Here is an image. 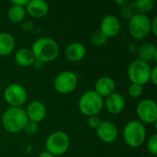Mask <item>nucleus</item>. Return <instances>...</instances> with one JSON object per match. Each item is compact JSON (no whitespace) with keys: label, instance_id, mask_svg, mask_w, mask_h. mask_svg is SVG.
I'll list each match as a JSON object with an SVG mask.
<instances>
[{"label":"nucleus","instance_id":"f257e3e1","mask_svg":"<svg viewBox=\"0 0 157 157\" xmlns=\"http://www.w3.org/2000/svg\"><path fill=\"white\" fill-rule=\"evenodd\" d=\"M31 52L38 60L43 63L54 61L59 55V46L57 42L49 37H41L36 40L31 47Z\"/></svg>","mask_w":157,"mask_h":157},{"label":"nucleus","instance_id":"f03ea898","mask_svg":"<svg viewBox=\"0 0 157 157\" xmlns=\"http://www.w3.org/2000/svg\"><path fill=\"white\" fill-rule=\"evenodd\" d=\"M28 117L23 108L7 109L2 118V123L6 131L10 133H17L23 131L28 122Z\"/></svg>","mask_w":157,"mask_h":157},{"label":"nucleus","instance_id":"7ed1b4c3","mask_svg":"<svg viewBox=\"0 0 157 157\" xmlns=\"http://www.w3.org/2000/svg\"><path fill=\"white\" fill-rule=\"evenodd\" d=\"M78 107L81 113L85 116H98L103 109L104 99L94 90H88L79 98Z\"/></svg>","mask_w":157,"mask_h":157},{"label":"nucleus","instance_id":"20e7f679","mask_svg":"<svg viewBox=\"0 0 157 157\" xmlns=\"http://www.w3.org/2000/svg\"><path fill=\"white\" fill-rule=\"evenodd\" d=\"M146 138V129L144 125L138 121L128 122L123 129L124 142L132 148L141 146Z\"/></svg>","mask_w":157,"mask_h":157},{"label":"nucleus","instance_id":"39448f33","mask_svg":"<svg viewBox=\"0 0 157 157\" xmlns=\"http://www.w3.org/2000/svg\"><path fill=\"white\" fill-rule=\"evenodd\" d=\"M128 28L135 40H144L151 34V18L147 15L135 14L129 20Z\"/></svg>","mask_w":157,"mask_h":157},{"label":"nucleus","instance_id":"423d86ee","mask_svg":"<svg viewBox=\"0 0 157 157\" xmlns=\"http://www.w3.org/2000/svg\"><path fill=\"white\" fill-rule=\"evenodd\" d=\"M151 66L148 63L140 59L132 62L128 67V76L132 84L143 86L150 81Z\"/></svg>","mask_w":157,"mask_h":157},{"label":"nucleus","instance_id":"0eeeda50","mask_svg":"<svg viewBox=\"0 0 157 157\" xmlns=\"http://www.w3.org/2000/svg\"><path fill=\"white\" fill-rule=\"evenodd\" d=\"M70 146V139L63 132H52L46 140V151L54 156H59L67 152Z\"/></svg>","mask_w":157,"mask_h":157},{"label":"nucleus","instance_id":"6e6552de","mask_svg":"<svg viewBox=\"0 0 157 157\" xmlns=\"http://www.w3.org/2000/svg\"><path fill=\"white\" fill-rule=\"evenodd\" d=\"M27 90L19 84H11L4 91V98L12 108H21L27 100Z\"/></svg>","mask_w":157,"mask_h":157},{"label":"nucleus","instance_id":"1a4fd4ad","mask_svg":"<svg viewBox=\"0 0 157 157\" xmlns=\"http://www.w3.org/2000/svg\"><path fill=\"white\" fill-rule=\"evenodd\" d=\"M77 75L72 71H63L58 74L54 79V88L61 94H69L73 92L77 86Z\"/></svg>","mask_w":157,"mask_h":157},{"label":"nucleus","instance_id":"9d476101","mask_svg":"<svg viewBox=\"0 0 157 157\" xmlns=\"http://www.w3.org/2000/svg\"><path fill=\"white\" fill-rule=\"evenodd\" d=\"M137 116L142 123L152 124L157 121V104L153 99H143L136 109Z\"/></svg>","mask_w":157,"mask_h":157},{"label":"nucleus","instance_id":"9b49d317","mask_svg":"<svg viewBox=\"0 0 157 157\" xmlns=\"http://www.w3.org/2000/svg\"><path fill=\"white\" fill-rule=\"evenodd\" d=\"M121 24L118 17L107 15L103 17L100 24V31L109 39L117 36L121 31Z\"/></svg>","mask_w":157,"mask_h":157},{"label":"nucleus","instance_id":"f8f14e48","mask_svg":"<svg viewBox=\"0 0 157 157\" xmlns=\"http://www.w3.org/2000/svg\"><path fill=\"white\" fill-rule=\"evenodd\" d=\"M97 134L103 143L110 144L117 139L119 132L114 123L110 121H101L97 129Z\"/></svg>","mask_w":157,"mask_h":157},{"label":"nucleus","instance_id":"ddd939ff","mask_svg":"<svg viewBox=\"0 0 157 157\" xmlns=\"http://www.w3.org/2000/svg\"><path fill=\"white\" fill-rule=\"evenodd\" d=\"M28 120L36 123L40 122L46 116L47 113V109L45 105L39 101V100H34L32 102H30L27 109H25Z\"/></svg>","mask_w":157,"mask_h":157},{"label":"nucleus","instance_id":"4468645a","mask_svg":"<svg viewBox=\"0 0 157 157\" xmlns=\"http://www.w3.org/2000/svg\"><path fill=\"white\" fill-rule=\"evenodd\" d=\"M26 13L29 16L40 18L45 17L49 12V5L44 0H30L25 6Z\"/></svg>","mask_w":157,"mask_h":157},{"label":"nucleus","instance_id":"2eb2a0df","mask_svg":"<svg viewBox=\"0 0 157 157\" xmlns=\"http://www.w3.org/2000/svg\"><path fill=\"white\" fill-rule=\"evenodd\" d=\"M116 89V83L114 79L109 76H103L100 77L95 84L94 91L98 93L102 98H107L112 93L115 92Z\"/></svg>","mask_w":157,"mask_h":157},{"label":"nucleus","instance_id":"dca6fc26","mask_svg":"<svg viewBox=\"0 0 157 157\" xmlns=\"http://www.w3.org/2000/svg\"><path fill=\"white\" fill-rule=\"evenodd\" d=\"M104 104L109 113L119 114L122 112L125 108V98L121 94L114 92L106 98V102Z\"/></svg>","mask_w":157,"mask_h":157},{"label":"nucleus","instance_id":"f3484780","mask_svg":"<svg viewBox=\"0 0 157 157\" xmlns=\"http://www.w3.org/2000/svg\"><path fill=\"white\" fill-rule=\"evenodd\" d=\"M86 53V47L78 41L71 42L65 49V56L71 62H80L84 59Z\"/></svg>","mask_w":157,"mask_h":157},{"label":"nucleus","instance_id":"a211bd4d","mask_svg":"<svg viewBox=\"0 0 157 157\" xmlns=\"http://www.w3.org/2000/svg\"><path fill=\"white\" fill-rule=\"evenodd\" d=\"M137 52L140 60L148 63L150 62H157V49L155 44L144 43L139 46Z\"/></svg>","mask_w":157,"mask_h":157},{"label":"nucleus","instance_id":"6ab92c4d","mask_svg":"<svg viewBox=\"0 0 157 157\" xmlns=\"http://www.w3.org/2000/svg\"><path fill=\"white\" fill-rule=\"evenodd\" d=\"M15 61L16 63L22 67L31 66L35 61V57L30 49L21 48L17 50L15 53Z\"/></svg>","mask_w":157,"mask_h":157},{"label":"nucleus","instance_id":"aec40b11","mask_svg":"<svg viewBox=\"0 0 157 157\" xmlns=\"http://www.w3.org/2000/svg\"><path fill=\"white\" fill-rule=\"evenodd\" d=\"M15 39L13 35L7 32L0 33V55L6 56L15 49Z\"/></svg>","mask_w":157,"mask_h":157},{"label":"nucleus","instance_id":"412c9836","mask_svg":"<svg viewBox=\"0 0 157 157\" xmlns=\"http://www.w3.org/2000/svg\"><path fill=\"white\" fill-rule=\"evenodd\" d=\"M130 5L134 10L135 14L140 15H147L154 9L155 6L153 0H137L130 2Z\"/></svg>","mask_w":157,"mask_h":157},{"label":"nucleus","instance_id":"4be33fe9","mask_svg":"<svg viewBox=\"0 0 157 157\" xmlns=\"http://www.w3.org/2000/svg\"><path fill=\"white\" fill-rule=\"evenodd\" d=\"M25 16H26V9L25 7L22 6L12 5L7 11V17L12 23L21 22L25 18Z\"/></svg>","mask_w":157,"mask_h":157},{"label":"nucleus","instance_id":"5701e85b","mask_svg":"<svg viewBox=\"0 0 157 157\" xmlns=\"http://www.w3.org/2000/svg\"><path fill=\"white\" fill-rule=\"evenodd\" d=\"M107 40H108V38L100 30H95L90 35L91 42L93 43V45H95L97 47L103 46L106 43Z\"/></svg>","mask_w":157,"mask_h":157},{"label":"nucleus","instance_id":"b1692460","mask_svg":"<svg viewBox=\"0 0 157 157\" xmlns=\"http://www.w3.org/2000/svg\"><path fill=\"white\" fill-rule=\"evenodd\" d=\"M135 15V12L134 10L132 9V7L131 6V5H126L124 6H121V9H120V16L125 19V20H130L133 16Z\"/></svg>","mask_w":157,"mask_h":157},{"label":"nucleus","instance_id":"393cba45","mask_svg":"<svg viewBox=\"0 0 157 157\" xmlns=\"http://www.w3.org/2000/svg\"><path fill=\"white\" fill-rule=\"evenodd\" d=\"M143 91H144L143 86H140L137 84H131L129 86V89H128L129 95L133 98H140L143 94Z\"/></svg>","mask_w":157,"mask_h":157},{"label":"nucleus","instance_id":"a878e982","mask_svg":"<svg viewBox=\"0 0 157 157\" xmlns=\"http://www.w3.org/2000/svg\"><path fill=\"white\" fill-rule=\"evenodd\" d=\"M23 131L29 134V135H33V134H36L39 131V126H38V123L36 122H33V121H28L27 124L25 125Z\"/></svg>","mask_w":157,"mask_h":157},{"label":"nucleus","instance_id":"bb28decb","mask_svg":"<svg viewBox=\"0 0 157 157\" xmlns=\"http://www.w3.org/2000/svg\"><path fill=\"white\" fill-rule=\"evenodd\" d=\"M147 149L148 151L154 155H157V135L154 134L152 137H150V139L147 142Z\"/></svg>","mask_w":157,"mask_h":157},{"label":"nucleus","instance_id":"cd10ccee","mask_svg":"<svg viewBox=\"0 0 157 157\" xmlns=\"http://www.w3.org/2000/svg\"><path fill=\"white\" fill-rule=\"evenodd\" d=\"M101 120L98 117V116H91V117H88V120H87V124L90 128L92 129H98V126L100 125L101 123Z\"/></svg>","mask_w":157,"mask_h":157},{"label":"nucleus","instance_id":"c85d7f7f","mask_svg":"<svg viewBox=\"0 0 157 157\" xmlns=\"http://www.w3.org/2000/svg\"><path fill=\"white\" fill-rule=\"evenodd\" d=\"M150 81L154 84H157V66H154L151 69V74H150Z\"/></svg>","mask_w":157,"mask_h":157},{"label":"nucleus","instance_id":"c756f323","mask_svg":"<svg viewBox=\"0 0 157 157\" xmlns=\"http://www.w3.org/2000/svg\"><path fill=\"white\" fill-rule=\"evenodd\" d=\"M157 17H155L153 19H151V32L156 36L157 35Z\"/></svg>","mask_w":157,"mask_h":157},{"label":"nucleus","instance_id":"7c9ffc66","mask_svg":"<svg viewBox=\"0 0 157 157\" xmlns=\"http://www.w3.org/2000/svg\"><path fill=\"white\" fill-rule=\"evenodd\" d=\"M28 2H29V0H13V1H11L12 5L22 6V7H25L27 6Z\"/></svg>","mask_w":157,"mask_h":157},{"label":"nucleus","instance_id":"2f4dec72","mask_svg":"<svg viewBox=\"0 0 157 157\" xmlns=\"http://www.w3.org/2000/svg\"><path fill=\"white\" fill-rule=\"evenodd\" d=\"M116 4H118L121 7V6H124L126 5H129L130 4V1H128V0H117L116 1Z\"/></svg>","mask_w":157,"mask_h":157},{"label":"nucleus","instance_id":"473e14b6","mask_svg":"<svg viewBox=\"0 0 157 157\" xmlns=\"http://www.w3.org/2000/svg\"><path fill=\"white\" fill-rule=\"evenodd\" d=\"M32 65H34L36 68H41V67H42V65H43V63H41V62H40V61H38V60H35Z\"/></svg>","mask_w":157,"mask_h":157},{"label":"nucleus","instance_id":"72a5a7b5","mask_svg":"<svg viewBox=\"0 0 157 157\" xmlns=\"http://www.w3.org/2000/svg\"><path fill=\"white\" fill-rule=\"evenodd\" d=\"M39 157H55L54 155H52V154H50L49 152H47V151H43L40 155V156Z\"/></svg>","mask_w":157,"mask_h":157}]
</instances>
